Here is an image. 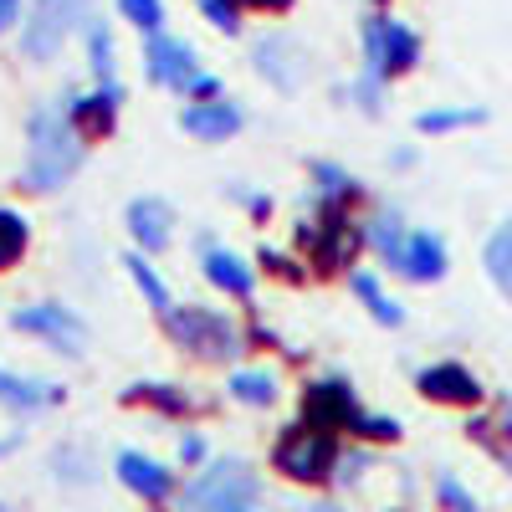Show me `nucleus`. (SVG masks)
<instances>
[{
	"instance_id": "f257e3e1",
	"label": "nucleus",
	"mask_w": 512,
	"mask_h": 512,
	"mask_svg": "<svg viewBox=\"0 0 512 512\" xmlns=\"http://www.w3.org/2000/svg\"><path fill=\"white\" fill-rule=\"evenodd\" d=\"M82 128L72 123V113L62 108H36L31 123H26V190H41V195H52L62 190L77 169H82Z\"/></svg>"
},
{
	"instance_id": "f03ea898",
	"label": "nucleus",
	"mask_w": 512,
	"mask_h": 512,
	"mask_svg": "<svg viewBox=\"0 0 512 512\" xmlns=\"http://www.w3.org/2000/svg\"><path fill=\"white\" fill-rule=\"evenodd\" d=\"M420 62V36L405 21L390 16H369L364 21V72H359V103L379 108V88L390 77L410 72Z\"/></svg>"
},
{
	"instance_id": "7ed1b4c3",
	"label": "nucleus",
	"mask_w": 512,
	"mask_h": 512,
	"mask_svg": "<svg viewBox=\"0 0 512 512\" xmlns=\"http://www.w3.org/2000/svg\"><path fill=\"white\" fill-rule=\"evenodd\" d=\"M164 328H169V338H175L180 349H190V354H205V359H231V354H241V333H236L231 318L216 313V308H175V303H169V308H164Z\"/></svg>"
},
{
	"instance_id": "20e7f679",
	"label": "nucleus",
	"mask_w": 512,
	"mask_h": 512,
	"mask_svg": "<svg viewBox=\"0 0 512 512\" xmlns=\"http://www.w3.org/2000/svg\"><path fill=\"white\" fill-rule=\"evenodd\" d=\"M88 16H93V0H31V16L21 26V52L31 62H52L62 41L72 36V26H82Z\"/></svg>"
},
{
	"instance_id": "39448f33",
	"label": "nucleus",
	"mask_w": 512,
	"mask_h": 512,
	"mask_svg": "<svg viewBox=\"0 0 512 512\" xmlns=\"http://www.w3.org/2000/svg\"><path fill=\"white\" fill-rule=\"evenodd\" d=\"M272 461H277V472H287L292 482H323L338 466L333 431H323V425H292V431L272 446Z\"/></svg>"
},
{
	"instance_id": "423d86ee",
	"label": "nucleus",
	"mask_w": 512,
	"mask_h": 512,
	"mask_svg": "<svg viewBox=\"0 0 512 512\" xmlns=\"http://www.w3.org/2000/svg\"><path fill=\"white\" fill-rule=\"evenodd\" d=\"M190 507H216V512H241L251 502H262V482H256L241 461H216L200 482L185 487Z\"/></svg>"
},
{
	"instance_id": "0eeeda50",
	"label": "nucleus",
	"mask_w": 512,
	"mask_h": 512,
	"mask_svg": "<svg viewBox=\"0 0 512 512\" xmlns=\"http://www.w3.org/2000/svg\"><path fill=\"white\" fill-rule=\"evenodd\" d=\"M11 323H16L21 333L41 338V344H52L57 354H82V349H88V323H82L72 308H62V303H36V308H21Z\"/></svg>"
},
{
	"instance_id": "6e6552de",
	"label": "nucleus",
	"mask_w": 512,
	"mask_h": 512,
	"mask_svg": "<svg viewBox=\"0 0 512 512\" xmlns=\"http://www.w3.org/2000/svg\"><path fill=\"white\" fill-rule=\"evenodd\" d=\"M384 262H390L400 277H410V282H441L446 267H451V256H446V241L436 231H405L390 251H384Z\"/></svg>"
},
{
	"instance_id": "1a4fd4ad",
	"label": "nucleus",
	"mask_w": 512,
	"mask_h": 512,
	"mask_svg": "<svg viewBox=\"0 0 512 512\" xmlns=\"http://www.w3.org/2000/svg\"><path fill=\"white\" fill-rule=\"evenodd\" d=\"M144 67H149V82H159V88H175V93H190V82L200 72L195 52L185 47V41L164 36V31H149L144 41Z\"/></svg>"
},
{
	"instance_id": "9d476101",
	"label": "nucleus",
	"mask_w": 512,
	"mask_h": 512,
	"mask_svg": "<svg viewBox=\"0 0 512 512\" xmlns=\"http://www.w3.org/2000/svg\"><path fill=\"white\" fill-rule=\"evenodd\" d=\"M415 390L425 400H441V405H477L482 400V379L472 369H461V364H431V369H420Z\"/></svg>"
},
{
	"instance_id": "9b49d317",
	"label": "nucleus",
	"mask_w": 512,
	"mask_h": 512,
	"mask_svg": "<svg viewBox=\"0 0 512 512\" xmlns=\"http://www.w3.org/2000/svg\"><path fill=\"white\" fill-rule=\"evenodd\" d=\"M180 123H185V134H195L205 144H221V139H231L236 128H241V108L226 103V98H195L180 113Z\"/></svg>"
},
{
	"instance_id": "f8f14e48",
	"label": "nucleus",
	"mask_w": 512,
	"mask_h": 512,
	"mask_svg": "<svg viewBox=\"0 0 512 512\" xmlns=\"http://www.w3.org/2000/svg\"><path fill=\"white\" fill-rule=\"evenodd\" d=\"M118 482L128 492H139L144 502H164V497H175V477L164 472V466L144 451H123L118 456Z\"/></svg>"
},
{
	"instance_id": "ddd939ff",
	"label": "nucleus",
	"mask_w": 512,
	"mask_h": 512,
	"mask_svg": "<svg viewBox=\"0 0 512 512\" xmlns=\"http://www.w3.org/2000/svg\"><path fill=\"white\" fill-rule=\"evenodd\" d=\"M308 415H313V425H323V431H354V420H359V405H354V395H349V384H338V379H323V384H313L308 390Z\"/></svg>"
},
{
	"instance_id": "4468645a",
	"label": "nucleus",
	"mask_w": 512,
	"mask_h": 512,
	"mask_svg": "<svg viewBox=\"0 0 512 512\" xmlns=\"http://www.w3.org/2000/svg\"><path fill=\"white\" fill-rule=\"evenodd\" d=\"M128 231H134V241H139L144 251H164L169 236H175V216H169L164 200L144 195V200L128 205Z\"/></svg>"
},
{
	"instance_id": "2eb2a0df",
	"label": "nucleus",
	"mask_w": 512,
	"mask_h": 512,
	"mask_svg": "<svg viewBox=\"0 0 512 512\" xmlns=\"http://www.w3.org/2000/svg\"><path fill=\"white\" fill-rule=\"evenodd\" d=\"M118 103H123V88H118V82H103V93H93V98H77L67 113H72V123L82 128V134L98 139V134H108V128H113Z\"/></svg>"
},
{
	"instance_id": "dca6fc26",
	"label": "nucleus",
	"mask_w": 512,
	"mask_h": 512,
	"mask_svg": "<svg viewBox=\"0 0 512 512\" xmlns=\"http://www.w3.org/2000/svg\"><path fill=\"white\" fill-rule=\"evenodd\" d=\"M205 277L216 282L221 292H231V297H251V287H256L251 267L226 246H205Z\"/></svg>"
},
{
	"instance_id": "f3484780",
	"label": "nucleus",
	"mask_w": 512,
	"mask_h": 512,
	"mask_svg": "<svg viewBox=\"0 0 512 512\" xmlns=\"http://www.w3.org/2000/svg\"><path fill=\"white\" fill-rule=\"evenodd\" d=\"M0 400L16 405V410H47V405L62 400V384H41V379H26V374L0 369Z\"/></svg>"
},
{
	"instance_id": "a211bd4d",
	"label": "nucleus",
	"mask_w": 512,
	"mask_h": 512,
	"mask_svg": "<svg viewBox=\"0 0 512 512\" xmlns=\"http://www.w3.org/2000/svg\"><path fill=\"white\" fill-rule=\"evenodd\" d=\"M482 267H487V277H492V287L512 303V216L487 236V251H482Z\"/></svg>"
},
{
	"instance_id": "6ab92c4d",
	"label": "nucleus",
	"mask_w": 512,
	"mask_h": 512,
	"mask_svg": "<svg viewBox=\"0 0 512 512\" xmlns=\"http://www.w3.org/2000/svg\"><path fill=\"white\" fill-rule=\"evenodd\" d=\"M354 292L364 297V303H369V313H374L384 328H400V323H405V308H400L395 297L379 287V277H374V272H354Z\"/></svg>"
},
{
	"instance_id": "aec40b11",
	"label": "nucleus",
	"mask_w": 512,
	"mask_h": 512,
	"mask_svg": "<svg viewBox=\"0 0 512 512\" xmlns=\"http://www.w3.org/2000/svg\"><path fill=\"white\" fill-rule=\"evenodd\" d=\"M477 123H487L482 108H431L415 118L420 134H456V128H477Z\"/></svg>"
},
{
	"instance_id": "412c9836",
	"label": "nucleus",
	"mask_w": 512,
	"mask_h": 512,
	"mask_svg": "<svg viewBox=\"0 0 512 512\" xmlns=\"http://www.w3.org/2000/svg\"><path fill=\"white\" fill-rule=\"evenodd\" d=\"M26 241H31V226L26 216H16V210H0V272H11L21 256H26Z\"/></svg>"
},
{
	"instance_id": "4be33fe9",
	"label": "nucleus",
	"mask_w": 512,
	"mask_h": 512,
	"mask_svg": "<svg viewBox=\"0 0 512 512\" xmlns=\"http://www.w3.org/2000/svg\"><path fill=\"white\" fill-rule=\"evenodd\" d=\"M88 52H93L98 82H118V77H113V72H118V41H113V31H108L103 21H88Z\"/></svg>"
},
{
	"instance_id": "5701e85b",
	"label": "nucleus",
	"mask_w": 512,
	"mask_h": 512,
	"mask_svg": "<svg viewBox=\"0 0 512 512\" xmlns=\"http://www.w3.org/2000/svg\"><path fill=\"white\" fill-rule=\"evenodd\" d=\"M123 267H128V277L139 282V292H144V303H149L154 313H164V308H169V287H164V277H159V272L149 267V256H128Z\"/></svg>"
},
{
	"instance_id": "b1692460",
	"label": "nucleus",
	"mask_w": 512,
	"mask_h": 512,
	"mask_svg": "<svg viewBox=\"0 0 512 512\" xmlns=\"http://www.w3.org/2000/svg\"><path fill=\"white\" fill-rule=\"evenodd\" d=\"M231 395L241 400V405H272L277 400V379L272 374H251V369H241V374H231Z\"/></svg>"
},
{
	"instance_id": "393cba45",
	"label": "nucleus",
	"mask_w": 512,
	"mask_h": 512,
	"mask_svg": "<svg viewBox=\"0 0 512 512\" xmlns=\"http://www.w3.org/2000/svg\"><path fill=\"white\" fill-rule=\"evenodd\" d=\"M313 180H318V195L328 200V205H338V200H349L359 185L344 175V169H338V164H313Z\"/></svg>"
},
{
	"instance_id": "a878e982",
	"label": "nucleus",
	"mask_w": 512,
	"mask_h": 512,
	"mask_svg": "<svg viewBox=\"0 0 512 512\" xmlns=\"http://www.w3.org/2000/svg\"><path fill=\"white\" fill-rule=\"evenodd\" d=\"M123 21H134L139 31H159L164 26V0H118Z\"/></svg>"
},
{
	"instance_id": "bb28decb",
	"label": "nucleus",
	"mask_w": 512,
	"mask_h": 512,
	"mask_svg": "<svg viewBox=\"0 0 512 512\" xmlns=\"http://www.w3.org/2000/svg\"><path fill=\"white\" fill-rule=\"evenodd\" d=\"M134 395L149 400V405H159V410H169V415H180L190 405L185 395H175V384H134Z\"/></svg>"
},
{
	"instance_id": "cd10ccee",
	"label": "nucleus",
	"mask_w": 512,
	"mask_h": 512,
	"mask_svg": "<svg viewBox=\"0 0 512 512\" xmlns=\"http://www.w3.org/2000/svg\"><path fill=\"white\" fill-rule=\"evenodd\" d=\"M200 11H205V21L216 31H236L241 26V6H236V0H200Z\"/></svg>"
},
{
	"instance_id": "c85d7f7f",
	"label": "nucleus",
	"mask_w": 512,
	"mask_h": 512,
	"mask_svg": "<svg viewBox=\"0 0 512 512\" xmlns=\"http://www.w3.org/2000/svg\"><path fill=\"white\" fill-rule=\"evenodd\" d=\"M436 497H441V502H451V507H477V497L466 492L456 477H441V482H436Z\"/></svg>"
},
{
	"instance_id": "c756f323",
	"label": "nucleus",
	"mask_w": 512,
	"mask_h": 512,
	"mask_svg": "<svg viewBox=\"0 0 512 512\" xmlns=\"http://www.w3.org/2000/svg\"><path fill=\"white\" fill-rule=\"evenodd\" d=\"M190 98H221V82H216V77H205V72H195Z\"/></svg>"
},
{
	"instance_id": "7c9ffc66",
	"label": "nucleus",
	"mask_w": 512,
	"mask_h": 512,
	"mask_svg": "<svg viewBox=\"0 0 512 512\" xmlns=\"http://www.w3.org/2000/svg\"><path fill=\"white\" fill-rule=\"evenodd\" d=\"M21 21V0H0V31H11Z\"/></svg>"
},
{
	"instance_id": "2f4dec72",
	"label": "nucleus",
	"mask_w": 512,
	"mask_h": 512,
	"mask_svg": "<svg viewBox=\"0 0 512 512\" xmlns=\"http://www.w3.org/2000/svg\"><path fill=\"white\" fill-rule=\"evenodd\" d=\"M180 461H205V441L200 436H185L180 441Z\"/></svg>"
},
{
	"instance_id": "473e14b6",
	"label": "nucleus",
	"mask_w": 512,
	"mask_h": 512,
	"mask_svg": "<svg viewBox=\"0 0 512 512\" xmlns=\"http://www.w3.org/2000/svg\"><path fill=\"white\" fill-rule=\"evenodd\" d=\"M236 6H267L272 11V6H292V0H236Z\"/></svg>"
},
{
	"instance_id": "72a5a7b5",
	"label": "nucleus",
	"mask_w": 512,
	"mask_h": 512,
	"mask_svg": "<svg viewBox=\"0 0 512 512\" xmlns=\"http://www.w3.org/2000/svg\"><path fill=\"white\" fill-rule=\"evenodd\" d=\"M6 451H11V441H0V456H6Z\"/></svg>"
}]
</instances>
